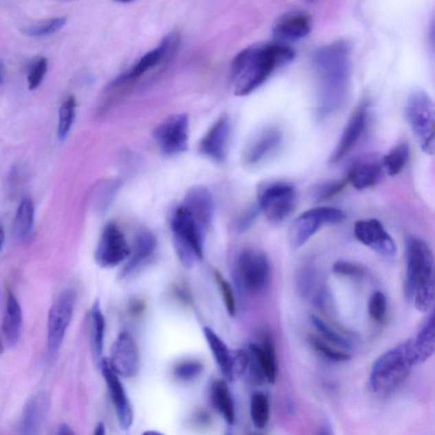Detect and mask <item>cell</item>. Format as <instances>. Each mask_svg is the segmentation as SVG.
I'll use <instances>...</instances> for the list:
<instances>
[{"mask_svg": "<svg viewBox=\"0 0 435 435\" xmlns=\"http://www.w3.org/2000/svg\"><path fill=\"white\" fill-rule=\"evenodd\" d=\"M351 47L337 41L316 50L313 56L318 80L315 116L325 120L342 109L350 85Z\"/></svg>", "mask_w": 435, "mask_h": 435, "instance_id": "6da1fadb", "label": "cell"}, {"mask_svg": "<svg viewBox=\"0 0 435 435\" xmlns=\"http://www.w3.org/2000/svg\"><path fill=\"white\" fill-rule=\"evenodd\" d=\"M295 52L282 44L247 47L235 57L232 67L233 91L246 96L260 87L279 67L292 63Z\"/></svg>", "mask_w": 435, "mask_h": 435, "instance_id": "7a4b0ae2", "label": "cell"}, {"mask_svg": "<svg viewBox=\"0 0 435 435\" xmlns=\"http://www.w3.org/2000/svg\"><path fill=\"white\" fill-rule=\"evenodd\" d=\"M406 301L421 313L432 308L434 302V260L429 244L419 237L410 236L405 247Z\"/></svg>", "mask_w": 435, "mask_h": 435, "instance_id": "3957f363", "label": "cell"}, {"mask_svg": "<svg viewBox=\"0 0 435 435\" xmlns=\"http://www.w3.org/2000/svg\"><path fill=\"white\" fill-rule=\"evenodd\" d=\"M414 366L409 339L391 348L374 363L369 377L370 390L379 395L393 393L408 379Z\"/></svg>", "mask_w": 435, "mask_h": 435, "instance_id": "277c9868", "label": "cell"}, {"mask_svg": "<svg viewBox=\"0 0 435 435\" xmlns=\"http://www.w3.org/2000/svg\"><path fill=\"white\" fill-rule=\"evenodd\" d=\"M170 228L179 261L185 268H192L204 257L205 230L182 204L172 214Z\"/></svg>", "mask_w": 435, "mask_h": 435, "instance_id": "5b68a950", "label": "cell"}, {"mask_svg": "<svg viewBox=\"0 0 435 435\" xmlns=\"http://www.w3.org/2000/svg\"><path fill=\"white\" fill-rule=\"evenodd\" d=\"M234 278L239 289L249 295L264 293L271 282V266L267 256L258 250L243 251L234 266Z\"/></svg>", "mask_w": 435, "mask_h": 435, "instance_id": "8992f818", "label": "cell"}, {"mask_svg": "<svg viewBox=\"0 0 435 435\" xmlns=\"http://www.w3.org/2000/svg\"><path fill=\"white\" fill-rule=\"evenodd\" d=\"M405 117L421 149L427 155L434 153V104L423 91L410 93L405 104Z\"/></svg>", "mask_w": 435, "mask_h": 435, "instance_id": "52a82bcc", "label": "cell"}, {"mask_svg": "<svg viewBox=\"0 0 435 435\" xmlns=\"http://www.w3.org/2000/svg\"><path fill=\"white\" fill-rule=\"evenodd\" d=\"M346 214L339 208L317 207L304 211L291 224L289 242L293 249L303 247L323 226L342 223Z\"/></svg>", "mask_w": 435, "mask_h": 435, "instance_id": "ba28073f", "label": "cell"}, {"mask_svg": "<svg viewBox=\"0 0 435 435\" xmlns=\"http://www.w3.org/2000/svg\"><path fill=\"white\" fill-rule=\"evenodd\" d=\"M296 202V190L287 182L271 183L263 187L258 195V206L261 213L274 224H278L290 216Z\"/></svg>", "mask_w": 435, "mask_h": 435, "instance_id": "9c48e42d", "label": "cell"}, {"mask_svg": "<svg viewBox=\"0 0 435 435\" xmlns=\"http://www.w3.org/2000/svg\"><path fill=\"white\" fill-rule=\"evenodd\" d=\"M76 304V293L73 289H67L57 298L50 309L48 316V352L50 358L58 353L69 327Z\"/></svg>", "mask_w": 435, "mask_h": 435, "instance_id": "30bf717a", "label": "cell"}, {"mask_svg": "<svg viewBox=\"0 0 435 435\" xmlns=\"http://www.w3.org/2000/svg\"><path fill=\"white\" fill-rule=\"evenodd\" d=\"M158 147L167 156H176L188 149L189 120L186 114L168 117L153 132Z\"/></svg>", "mask_w": 435, "mask_h": 435, "instance_id": "8fae6325", "label": "cell"}, {"mask_svg": "<svg viewBox=\"0 0 435 435\" xmlns=\"http://www.w3.org/2000/svg\"><path fill=\"white\" fill-rule=\"evenodd\" d=\"M131 252V247L120 227L114 223H109L100 235L95 260L100 268L113 269L127 260Z\"/></svg>", "mask_w": 435, "mask_h": 435, "instance_id": "7c38bea8", "label": "cell"}, {"mask_svg": "<svg viewBox=\"0 0 435 435\" xmlns=\"http://www.w3.org/2000/svg\"><path fill=\"white\" fill-rule=\"evenodd\" d=\"M354 234L359 243L380 256L394 258L397 254V247L393 237L379 219H359L355 223Z\"/></svg>", "mask_w": 435, "mask_h": 435, "instance_id": "4fadbf2b", "label": "cell"}, {"mask_svg": "<svg viewBox=\"0 0 435 435\" xmlns=\"http://www.w3.org/2000/svg\"><path fill=\"white\" fill-rule=\"evenodd\" d=\"M179 44H181V36L179 32H170L161 41L157 48L146 53L131 70L117 78L113 85H120L142 76L146 71L156 67L164 60H170L177 52Z\"/></svg>", "mask_w": 435, "mask_h": 435, "instance_id": "5bb4252c", "label": "cell"}, {"mask_svg": "<svg viewBox=\"0 0 435 435\" xmlns=\"http://www.w3.org/2000/svg\"><path fill=\"white\" fill-rule=\"evenodd\" d=\"M369 104L362 102L352 113L342 135L330 158V163L336 164L342 161L358 145L368 126Z\"/></svg>", "mask_w": 435, "mask_h": 435, "instance_id": "9a60e30c", "label": "cell"}, {"mask_svg": "<svg viewBox=\"0 0 435 435\" xmlns=\"http://www.w3.org/2000/svg\"><path fill=\"white\" fill-rule=\"evenodd\" d=\"M98 366L107 383L111 401L113 402L118 423L122 430H129L134 423V412L124 384L120 376L111 368L109 359L103 357Z\"/></svg>", "mask_w": 435, "mask_h": 435, "instance_id": "2e32d148", "label": "cell"}, {"mask_svg": "<svg viewBox=\"0 0 435 435\" xmlns=\"http://www.w3.org/2000/svg\"><path fill=\"white\" fill-rule=\"evenodd\" d=\"M109 361L120 377H133L138 373L140 357L137 344L128 332H122L111 348Z\"/></svg>", "mask_w": 435, "mask_h": 435, "instance_id": "e0dca14e", "label": "cell"}, {"mask_svg": "<svg viewBox=\"0 0 435 435\" xmlns=\"http://www.w3.org/2000/svg\"><path fill=\"white\" fill-rule=\"evenodd\" d=\"M247 352L250 358V372L269 383H274L278 377V361L271 336L266 334L262 337L261 342L250 343Z\"/></svg>", "mask_w": 435, "mask_h": 435, "instance_id": "ac0fdd59", "label": "cell"}, {"mask_svg": "<svg viewBox=\"0 0 435 435\" xmlns=\"http://www.w3.org/2000/svg\"><path fill=\"white\" fill-rule=\"evenodd\" d=\"M231 124L227 117H221L212 126L201 140L199 149L203 155L215 161H225L227 155Z\"/></svg>", "mask_w": 435, "mask_h": 435, "instance_id": "d6986e66", "label": "cell"}, {"mask_svg": "<svg viewBox=\"0 0 435 435\" xmlns=\"http://www.w3.org/2000/svg\"><path fill=\"white\" fill-rule=\"evenodd\" d=\"M283 135L279 129H264L251 140L244 152V161L247 165H257L267 159L282 145Z\"/></svg>", "mask_w": 435, "mask_h": 435, "instance_id": "ffe728a7", "label": "cell"}, {"mask_svg": "<svg viewBox=\"0 0 435 435\" xmlns=\"http://www.w3.org/2000/svg\"><path fill=\"white\" fill-rule=\"evenodd\" d=\"M205 231L210 227L214 217V200L210 190L203 186L192 187L187 192L182 203Z\"/></svg>", "mask_w": 435, "mask_h": 435, "instance_id": "44dd1931", "label": "cell"}, {"mask_svg": "<svg viewBox=\"0 0 435 435\" xmlns=\"http://www.w3.org/2000/svg\"><path fill=\"white\" fill-rule=\"evenodd\" d=\"M49 399L45 393L31 397L24 405L20 420V433L25 435L37 434L41 430L48 416Z\"/></svg>", "mask_w": 435, "mask_h": 435, "instance_id": "7402d4cb", "label": "cell"}, {"mask_svg": "<svg viewBox=\"0 0 435 435\" xmlns=\"http://www.w3.org/2000/svg\"><path fill=\"white\" fill-rule=\"evenodd\" d=\"M157 239L152 232H140L136 236L134 247L122 269L120 278H127L153 257L157 249Z\"/></svg>", "mask_w": 435, "mask_h": 435, "instance_id": "603a6c76", "label": "cell"}, {"mask_svg": "<svg viewBox=\"0 0 435 435\" xmlns=\"http://www.w3.org/2000/svg\"><path fill=\"white\" fill-rule=\"evenodd\" d=\"M383 170L381 161L374 158H361L351 165L345 178L355 189L363 190L379 181Z\"/></svg>", "mask_w": 435, "mask_h": 435, "instance_id": "cb8c5ba5", "label": "cell"}, {"mask_svg": "<svg viewBox=\"0 0 435 435\" xmlns=\"http://www.w3.org/2000/svg\"><path fill=\"white\" fill-rule=\"evenodd\" d=\"M311 31V21L306 14L293 13L284 16L273 30L279 41H298L306 38Z\"/></svg>", "mask_w": 435, "mask_h": 435, "instance_id": "d4e9b609", "label": "cell"}, {"mask_svg": "<svg viewBox=\"0 0 435 435\" xmlns=\"http://www.w3.org/2000/svg\"><path fill=\"white\" fill-rule=\"evenodd\" d=\"M415 365L422 364L433 357L435 348L434 315L431 313L414 339H410Z\"/></svg>", "mask_w": 435, "mask_h": 435, "instance_id": "484cf974", "label": "cell"}, {"mask_svg": "<svg viewBox=\"0 0 435 435\" xmlns=\"http://www.w3.org/2000/svg\"><path fill=\"white\" fill-rule=\"evenodd\" d=\"M203 334L212 355L226 381L235 380L234 377V351L230 350L224 341L210 327H204Z\"/></svg>", "mask_w": 435, "mask_h": 435, "instance_id": "4316f807", "label": "cell"}, {"mask_svg": "<svg viewBox=\"0 0 435 435\" xmlns=\"http://www.w3.org/2000/svg\"><path fill=\"white\" fill-rule=\"evenodd\" d=\"M210 400L214 408L225 422L233 425L236 422V406L232 392L225 380H215L211 384Z\"/></svg>", "mask_w": 435, "mask_h": 435, "instance_id": "83f0119b", "label": "cell"}, {"mask_svg": "<svg viewBox=\"0 0 435 435\" xmlns=\"http://www.w3.org/2000/svg\"><path fill=\"white\" fill-rule=\"evenodd\" d=\"M21 324H23V311H21V305L15 295L10 292L7 300L2 323L3 335L10 345H15L19 340Z\"/></svg>", "mask_w": 435, "mask_h": 435, "instance_id": "f1b7e54d", "label": "cell"}, {"mask_svg": "<svg viewBox=\"0 0 435 435\" xmlns=\"http://www.w3.org/2000/svg\"><path fill=\"white\" fill-rule=\"evenodd\" d=\"M91 345L93 357H95L97 364L99 365L102 361L104 339H105L106 320L103 315L99 300L95 301L93 304L91 312Z\"/></svg>", "mask_w": 435, "mask_h": 435, "instance_id": "f546056e", "label": "cell"}, {"mask_svg": "<svg viewBox=\"0 0 435 435\" xmlns=\"http://www.w3.org/2000/svg\"><path fill=\"white\" fill-rule=\"evenodd\" d=\"M250 415L254 426L264 430L271 418V403L267 394L262 391L254 392L250 400Z\"/></svg>", "mask_w": 435, "mask_h": 435, "instance_id": "4dcf8cb0", "label": "cell"}, {"mask_svg": "<svg viewBox=\"0 0 435 435\" xmlns=\"http://www.w3.org/2000/svg\"><path fill=\"white\" fill-rule=\"evenodd\" d=\"M34 206L30 197H25L18 208L15 221H14V234L18 239H23L30 235L34 226Z\"/></svg>", "mask_w": 435, "mask_h": 435, "instance_id": "1f68e13d", "label": "cell"}, {"mask_svg": "<svg viewBox=\"0 0 435 435\" xmlns=\"http://www.w3.org/2000/svg\"><path fill=\"white\" fill-rule=\"evenodd\" d=\"M410 148L408 144L400 143L392 148L389 153L383 157L382 166L387 174L390 176L400 175L408 164Z\"/></svg>", "mask_w": 435, "mask_h": 435, "instance_id": "d6a6232c", "label": "cell"}, {"mask_svg": "<svg viewBox=\"0 0 435 435\" xmlns=\"http://www.w3.org/2000/svg\"><path fill=\"white\" fill-rule=\"evenodd\" d=\"M311 322L314 326L315 329L321 334L322 339L326 341L333 346L341 348L344 350H352V344L347 339L340 333L336 332L332 327L327 325L326 322H323L322 319L317 317L315 315H311Z\"/></svg>", "mask_w": 435, "mask_h": 435, "instance_id": "836d02e7", "label": "cell"}, {"mask_svg": "<svg viewBox=\"0 0 435 435\" xmlns=\"http://www.w3.org/2000/svg\"><path fill=\"white\" fill-rule=\"evenodd\" d=\"M309 341H310L311 345L316 353H318L321 357L327 359V361L342 363L348 361L351 359L350 354H348L346 350H339V348L327 343L324 339H319L317 337L311 336Z\"/></svg>", "mask_w": 435, "mask_h": 435, "instance_id": "e575fe53", "label": "cell"}, {"mask_svg": "<svg viewBox=\"0 0 435 435\" xmlns=\"http://www.w3.org/2000/svg\"><path fill=\"white\" fill-rule=\"evenodd\" d=\"M76 107V100H75L74 96H71L60 107L58 138L60 142H64L67 139L68 134H69L75 116H76V113H75Z\"/></svg>", "mask_w": 435, "mask_h": 435, "instance_id": "d590c367", "label": "cell"}, {"mask_svg": "<svg viewBox=\"0 0 435 435\" xmlns=\"http://www.w3.org/2000/svg\"><path fill=\"white\" fill-rule=\"evenodd\" d=\"M348 184L346 178L339 179V181H331L320 183L314 187L312 192L313 199L315 202H323V201L332 199L337 195L345 188Z\"/></svg>", "mask_w": 435, "mask_h": 435, "instance_id": "8d00e7d4", "label": "cell"}, {"mask_svg": "<svg viewBox=\"0 0 435 435\" xmlns=\"http://www.w3.org/2000/svg\"><path fill=\"white\" fill-rule=\"evenodd\" d=\"M66 23V17L52 18V19L43 21L41 23L27 27L23 32L26 35L31 36V37H44V36L56 34V32L62 30Z\"/></svg>", "mask_w": 435, "mask_h": 435, "instance_id": "74e56055", "label": "cell"}, {"mask_svg": "<svg viewBox=\"0 0 435 435\" xmlns=\"http://www.w3.org/2000/svg\"><path fill=\"white\" fill-rule=\"evenodd\" d=\"M388 302L386 294L381 291H376L370 298L368 313L370 317L375 322H382L386 317Z\"/></svg>", "mask_w": 435, "mask_h": 435, "instance_id": "f35d334b", "label": "cell"}, {"mask_svg": "<svg viewBox=\"0 0 435 435\" xmlns=\"http://www.w3.org/2000/svg\"><path fill=\"white\" fill-rule=\"evenodd\" d=\"M214 276L215 280H216L218 283L219 290H221L222 293L223 300H224L226 311H227L230 315L234 317V316H236V315L237 305L235 293H234L232 286L219 271H215Z\"/></svg>", "mask_w": 435, "mask_h": 435, "instance_id": "ab89813d", "label": "cell"}, {"mask_svg": "<svg viewBox=\"0 0 435 435\" xmlns=\"http://www.w3.org/2000/svg\"><path fill=\"white\" fill-rule=\"evenodd\" d=\"M204 371L202 362L197 361H187L179 363L175 366L174 374L179 380L192 381L196 379Z\"/></svg>", "mask_w": 435, "mask_h": 435, "instance_id": "60d3db41", "label": "cell"}, {"mask_svg": "<svg viewBox=\"0 0 435 435\" xmlns=\"http://www.w3.org/2000/svg\"><path fill=\"white\" fill-rule=\"evenodd\" d=\"M333 271L337 276L358 279L365 278L368 274L364 266L344 260L337 261L333 265Z\"/></svg>", "mask_w": 435, "mask_h": 435, "instance_id": "b9f144b4", "label": "cell"}, {"mask_svg": "<svg viewBox=\"0 0 435 435\" xmlns=\"http://www.w3.org/2000/svg\"><path fill=\"white\" fill-rule=\"evenodd\" d=\"M47 70H48V60L45 57H41L36 63L35 66L32 67L27 78L28 86H30L31 91H34L41 85Z\"/></svg>", "mask_w": 435, "mask_h": 435, "instance_id": "7bdbcfd3", "label": "cell"}, {"mask_svg": "<svg viewBox=\"0 0 435 435\" xmlns=\"http://www.w3.org/2000/svg\"><path fill=\"white\" fill-rule=\"evenodd\" d=\"M260 213L261 211L258 204L256 206L250 208L249 210H247L245 213H244L242 218L240 219L238 225H237V229H238L240 232H244L249 229Z\"/></svg>", "mask_w": 435, "mask_h": 435, "instance_id": "ee69618b", "label": "cell"}, {"mask_svg": "<svg viewBox=\"0 0 435 435\" xmlns=\"http://www.w3.org/2000/svg\"><path fill=\"white\" fill-rule=\"evenodd\" d=\"M57 434L73 435L74 434V432L73 430H71V427L67 425V424L63 423L58 427V430H57Z\"/></svg>", "mask_w": 435, "mask_h": 435, "instance_id": "f6af8a7d", "label": "cell"}, {"mask_svg": "<svg viewBox=\"0 0 435 435\" xmlns=\"http://www.w3.org/2000/svg\"><path fill=\"white\" fill-rule=\"evenodd\" d=\"M106 434V426L103 423H97V425L95 429V432L93 434L95 435H105Z\"/></svg>", "mask_w": 435, "mask_h": 435, "instance_id": "bcb514c9", "label": "cell"}, {"mask_svg": "<svg viewBox=\"0 0 435 435\" xmlns=\"http://www.w3.org/2000/svg\"><path fill=\"white\" fill-rule=\"evenodd\" d=\"M3 242H5V232H3V228L0 226V251H1Z\"/></svg>", "mask_w": 435, "mask_h": 435, "instance_id": "7dc6e473", "label": "cell"}, {"mask_svg": "<svg viewBox=\"0 0 435 435\" xmlns=\"http://www.w3.org/2000/svg\"><path fill=\"white\" fill-rule=\"evenodd\" d=\"M116 1L126 3H131V2L135 1V0H116Z\"/></svg>", "mask_w": 435, "mask_h": 435, "instance_id": "c3c4849f", "label": "cell"}, {"mask_svg": "<svg viewBox=\"0 0 435 435\" xmlns=\"http://www.w3.org/2000/svg\"><path fill=\"white\" fill-rule=\"evenodd\" d=\"M3 344L1 343V341H0V355L3 354Z\"/></svg>", "mask_w": 435, "mask_h": 435, "instance_id": "681fc988", "label": "cell"}, {"mask_svg": "<svg viewBox=\"0 0 435 435\" xmlns=\"http://www.w3.org/2000/svg\"><path fill=\"white\" fill-rule=\"evenodd\" d=\"M2 80H3L2 75H1V74H0V84H1Z\"/></svg>", "mask_w": 435, "mask_h": 435, "instance_id": "f907efd6", "label": "cell"}, {"mask_svg": "<svg viewBox=\"0 0 435 435\" xmlns=\"http://www.w3.org/2000/svg\"><path fill=\"white\" fill-rule=\"evenodd\" d=\"M309 1H313V0H309Z\"/></svg>", "mask_w": 435, "mask_h": 435, "instance_id": "816d5d0a", "label": "cell"}]
</instances>
